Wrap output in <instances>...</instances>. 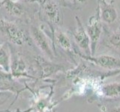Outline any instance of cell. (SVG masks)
Returning a JSON list of instances; mask_svg holds the SVG:
<instances>
[{"label":"cell","mask_w":120,"mask_h":112,"mask_svg":"<svg viewBox=\"0 0 120 112\" xmlns=\"http://www.w3.org/2000/svg\"><path fill=\"white\" fill-rule=\"evenodd\" d=\"M12 94V92L8 91H0V101H5L8 98H9L11 95Z\"/></svg>","instance_id":"2e32d148"},{"label":"cell","mask_w":120,"mask_h":112,"mask_svg":"<svg viewBox=\"0 0 120 112\" xmlns=\"http://www.w3.org/2000/svg\"><path fill=\"white\" fill-rule=\"evenodd\" d=\"M0 35L17 46H22L28 40L23 30L14 22L3 19H0Z\"/></svg>","instance_id":"7a4b0ae2"},{"label":"cell","mask_w":120,"mask_h":112,"mask_svg":"<svg viewBox=\"0 0 120 112\" xmlns=\"http://www.w3.org/2000/svg\"><path fill=\"white\" fill-rule=\"evenodd\" d=\"M39 6V16L46 22L52 32L62 23V14L57 0H31Z\"/></svg>","instance_id":"6da1fadb"},{"label":"cell","mask_w":120,"mask_h":112,"mask_svg":"<svg viewBox=\"0 0 120 112\" xmlns=\"http://www.w3.org/2000/svg\"><path fill=\"white\" fill-rule=\"evenodd\" d=\"M100 93L102 96L107 99H113L120 96V82H110L104 84L100 88Z\"/></svg>","instance_id":"8fae6325"},{"label":"cell","mask_w":120,"mask_h":112,"mask_svg":"<svg viewBox=\"0 0 120 112\" xmlns=\"http://www.w3.org/2000/svg\"><path fill=\"white\" fill-rule=\"evenodd\" d=\"M81 58L87 61L98 66L109 70H120V59L108 55H101L98 56L94 55H85L78 52L77 53Z\"/></svg>","instance_id":"277c9868"},{"label":"cell","mask_w":120,"mask_h":112,"mask_svg":"<svg viewBox=\"0 0 120 112\" xmlns=\"http://www.w3.org/2000/svg\"><path fill=\"white\" fill-rule=\"evenodd\" d=\"M95 10V13L89 17L86 27V31L90 39L91 55H94L95 53L98 43L101 39L103 31V25L100 17L99 7L98 5Z\"/></svg>","instance_id":"3957f363"},{"label":"cell","mask_w":120,"mask_h":112,"mask_svg":"<svg viewBox=\"0 0 120 112\" xmlns=\"http://www.w3.org/2000/svg\"><path fill=\"white\" fill-rule=\"evenodd\" d=\"M112 112H120V107L114 108L113 111H112Z\"/></svg>","instance_id":"e0dca14e"},{"label":"cell","mask_w":120,"mask_h":112,"mask_svg":"<svg viewBox=\"0 0 120 112\" xmlns=\"http://www.w3.org/2000/svg\"><path fill=\"white\" fill-rule=\"evenodd\" d=\"M98 6L99 7L100 17L101 22L107 24H112L118 18L117 10L112 4L106 0H98Z\"/></svg>","instance_id":"ba28073f"},{"label":"cell","mask_w":120,"mask_h":112,"mask_svg":"<svg viewBox=\"0 0 120 112\" xmlns=\"http://www.w3.org/2000/svg\"><path fill=\"white\" fill-rule=\"evenodd\" d=\"M26 71V65L25 61L20 57L15 58L12 61L11 59V72L12 76H25Z\"/></svg>","instance_id":"4fadbf2b"},{"label":"cell","mask_w":120,"mask_h":112,"mask_svg":"<svg viewBox=\"0 0 120 112\" xmlns=\"http://www.w3.org/2000/svg\"><path fill=\"white\" fill-rule=\"evenodd\" d=\"M30 34L36 46L40 49L41 52L45 54L48 58H53L54 52L52 51V48L50 44V40L49 39L47 34L44 32L41 27L36 25H31L30 27Z\"/></svg>","instance_id":"5b68a950"},{"label":"cell","mask_w":120,"mask_h":112,"mask_svg":"<svg viewBox=\"0 0 120 112\" xmlns=\"http://www.w3.org/2000/svg\"><path fill=\"white\" fill-rule=\"evenodd\" d=\"M13 2H18L19 1H20V0H12Z\"/></svg>","instance_id":"ac0fdd59"},{"label":"cell","mask_w":120,"mask_h":112,"mask_svg":"<svg viewBox=\"0 0 120 112\" xmlns=\"http://www.w3.org/2000/svg\"><path fill=\"white\" fill-rule=\"evenodd\" d=\"M0 91H15L14 84L12 81V75L4 72L2 70H0Z\"/></svg>","instance_id":"7c38bea8"},{"label":"cell","mask_w":120,"mask_h":112,"mask_svg":"<svg viewBox=\"0 0 120 112\" xmlns=\"http://www.w3.org/2000/svg\"><path fill=\"white\" fill-rule=\"evenodd\" d=\"M1 5L7 14L14 17H22L26 14V8L20 3L12 0H0Z\"/></svg>","instance_id":"9c48e42d"},{"label":"cell","mask_w":120,"mask_h":112,"mask_svg":"<svg viewBox=\"0 0 120 112\" xmlns=\"http://www.w3.org/2000/svg\"><path fill=\"white\" fill-rule=\"evenodd\" d=\"M11 68V49L8 43L0 44V70L10 73Z\"/></svg>","instance_id":"30bf717a"},{"label":"cell","mask_w":120,"mask_h":112,"mask_svg":"<svg viewBox=\"0 0 120 112\" xmlns=\"http://www.w3.org/2000/svg\"><path fill=\"white\" fill-rule=\"evenodd\" d=\"M52 39H53V43L56 45L60 49H62L65 53H67L70 56H73L77 55V52H75L73 45L70 38L65 32H63L61 30L56 28L52 32Z\"/></svg>","instance_id":"52a82bcc"},{"label":"cell","mask_w":120,"mask_h":112,"mask_svg":"<svg viewBox=\"0 0 120 112\" xmlns=\"http://www.w3.org/2000/svg\"><path fill=\"white\" fill-rule=\"evenodd\" d=\"M77 22V26L72 32V36L77 46L83 52L85 55H91V48H90V39L87 35L86 29L82 24L80 19L75 16Z\"/></svg>","instance_id":"8992f818"},{"label":"cell","mask_w":120,"mask_h":112,"mask_svg":"<svg viewBox=\"0 0 120 112\" xmlns=\"http://www.w3.org/2000/svg\"><path fill=\"white\" fill-rule=\"evenodd\" d=\"M59 1L71 8L77 9L80 8L82 5H83L87 0H59Z\"/></svg>","instance_id":"9a60e30c"},{"label":"cell","mask_w":120,"mask_h":112,"mask_svg":"<svg viewBox=\"0 0 120 112\" xmlns=\"http://www.w3.org/2000/svg\"><path fill=\"white\" fill-rule=\"evenodd\" d=\"M106 43L107 46L120 52V32H114L109 34L106 39Z\"/></svg>","instance_id":"5bb4252c"}]
</instances>
